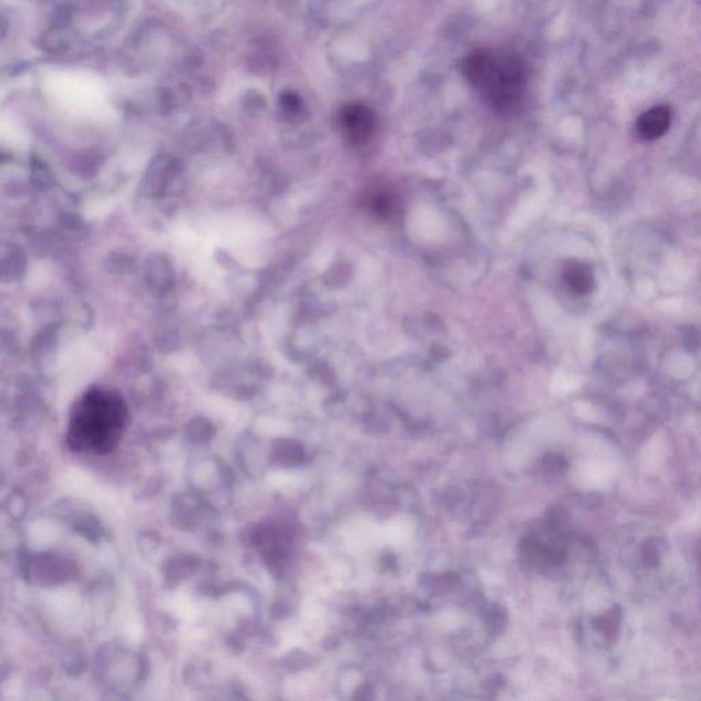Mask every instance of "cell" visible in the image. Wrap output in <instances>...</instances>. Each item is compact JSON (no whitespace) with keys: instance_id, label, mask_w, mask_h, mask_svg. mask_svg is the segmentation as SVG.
<instances>
[{"instance_id":"obj_4","label":"cell","mask_w":701,"mask_h":701,"mask_svg":"<svg viewBox=\"0 0 701 701\" xmlns=\"http://www.w3.org/2000/svg\"><path fill=\"white\" fill-rule=\"evenodd\" d=\"M673 123V110L668 104H660L640 115L637 132L647 142L658 141L670 130Z\"/></svg>"},{"instance_id":"obj_5","label":"cell","mask_w":701,"mask_h":701,"mask_svg":"<svg viewBox=\"0 0 701 701\" xmlns=\"http://www.w3.org/2000/svg\"><path fill=\"white\" fill-rule=\"evenodd\" d=\"M564 280L567 288L576 295H587L595 287L592 268L587 264L577 262V260H571L565 266Z\"/></svg>"},{"instance_id":"obj_2","label":"cell","mask_w":701,"mask_h":701,"mask_svg":"<svg viewBox=\"0 0 701 701\" xmlns=\"http://www.w3.org/2000/svg\"><path fill=\"white\" fill-rule=\"evenodd\" d=\"M462 73L481 100L497 113H513L524 101L527 68L513 52L474 50L463 60Z\"/></svg>"},{"instance_id":"obj_1","label":"cell","mask_w":701,"mask_h":701,"mask_svg":"<svg viewBox=\"0 0 701 701\" xmlns=\"http://www.w3.org/2000/svg\"><path fill=\"white\" fill-rule=\"evenodd\" d=\"M127 409L113 392L92 390L81 396L69 419L66 440L73 451L107 455L124 436Z\"/></svg>"},{"instance_id":"obj_3","label":"cell","mask_w":701,"mask_h":701,"mask_svg":"<svg viewBox=\"0 0 701 701\" xmlns=\"http://www.w3.org/2000/svg\"><path fill=\"white\" fill-rule=\"evenodd\" d=\"M340 124L352 142H367L375 130V114L364 104H350L341 112Z\"/></svg>"}]
</instances>
